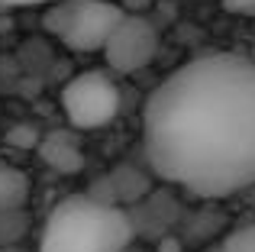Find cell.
Returning a JSON list of instances; mask_svg holds the SVG:
<instances>
[{
	"instance_id": "5",
	"label": "cell",
	"mask_w": 255,
	"mask_h": 252,
	"mask_svg": "<svg viewBox=\"0 0 255 252\" xmlns=\"http://www.w3.org/2000/svg\"><path fill=\"white\" fill-rule=\"evenodd\" d=\"M104 58L113 71L120 75H132V71L145 68L158 52V29L139 13H123L120 23L104 42Z\"/></svg>"
},
{
	"instance_id": "15",
	"label": "cell",
	"mask_w": 255,
	"mask_h": 252,
	"mask_svg": "<svg viewBox=\"0 0 255 252\" xmlns=\"http://www.w3.org/2000/svg\"><path fill=\"white\" fill-rule=\"evenodd\" d=\"M213 252H223V249H213Z\"/></svg>"
},
{
	"instance_id": "9",
	"label": "cell",
	"mask_w": 255,
	"mask_h": 252,
	"mask_svg": "<svg viewBox=\"0 0 255 252\" xmlns=\"http://www.w3.org/2000/svg\"><path fill=\"white\" fill-rule=\"evenodd\" d=\"M110 184H113V191L120 194V201H136V197H142V191H145L142 175L132 171V168H117L110 175Z\"/></svg>"
},
{
	"instance_id": "2",
	"label": "cell",
	"mask_w": 255,
	"mask_h": 252,
	"mask_svg": "<svg viewBox=\"0 0 255 252\" xmlns=\"http://www.w3.org/2000/svg\"><path fill=\"white\" fill-rule=\"evenodd\" d=\"M132 220L104 197H65L55 204L36 252H123L132 243Z\"/></svg>"
},
{
	"instance_id": "8",
	"label": "cell",
	"mask_w": 255,
	"mask_h": 252,
	"mask_svg": "<svg viewBox=\"0 0 255 252\" xmlns=\"http://www.w3.org/2000/svg\"><path fill=\"white\" fill-rule=\"evenodd\" d=\"M26 230H29V214H26V207L0 210V246H10V243H23Z\"/></svg>"
},
{
	"instance_id": "11",
	"label": "cell",
	"mask_w": 255,
	"mask_h": 252,
	"mask_svg": "<svg viewBox=\"0 0 255 252\" xmlns=\"http://www.w3.org/2000/svg\"><path fill=\"white\" fill-rule=\"evenodd\" d=\"M223 10L239 13V16H255V0H223Z\"/></svg>"
},
{
	"instance_id": "1",
	"label": "cell",
	"mask_w": 255,
	"mask_h": 252,
	"mask_svg": "<svg viewBox=\"0 0 255 252\" xmlns=\"http://www.w3.org/2000/svg\"><path fill=\"white\" fill-rule=\"evenodd\" d=\"M145 162L200 197L255 184V58L210 52L171 71L142 110Z\"/></svg>"
},
{
	"instance_id": "7",
	"label": "cell",
	"mask_w": 255,
	"mask_h": 252,
	"mask_svg": "<svg viewBox=\"0 0 255 252\" xmlns=\"http://www.w3.org/2000/svg\"><path fill=\"white\" fill-rule=\"evenodd\" d=\"M29 175L16 165L0 158V210H13V207H26L29 201Z\"/></svg>"
},
{
	"instance_id": "13",
	"label": "cell",
	"mask_w": 255,
	"mask_h": 252,
	"mask_svg": "<svg viewBox=\"0 0 255 252\" xmlns=\"http://www.w3.org/2000/svg\"><path fill=\"white\" fill-rule=\"evenodd\" d=\"M158 252H181V243L178 240H162L158 243Z\"/></svg>"
},
{
	"instance_id": "14",
	"label": "cell",
	"mask_w": 255,
	"mask_h": 252,
	"mask_svg": "<svg viewBox=\"0 0 255 252\" xmlns=\"http://www.w3.org/2000/svg\"><path fill=\"white\" fill-rule=\"evenodd\" d=\"M0 252H29V249L19 246V243H10V246H0Z\"/></svg>"
},
{
	"instance_id": "6",
	"label": "cell",
	"mask_w": 255,
	"mask_h": 252,
	"mask_svg": "<svg viewBox=\"0 0 255 252\" xmlns=\"http://www.w3.org/2000/svg\"><path fill=\"white\" fill-rule=\"evenodd\" d=\"M39 155L49 168H55L58 175H78L84 168V152L78 149L75 136L65 129H55V132H45L39 139Z\"/></svg>"
},
{
	"instance_id": "3",
	"label": "cell",
	"mask_w": 255,
	"mask_h": 252,
	"mask_svg": "<svg viewBox=\"0 0 255 252\" xmlns=\"http://www.w3.org/2000/svg\"><path fill=\"white\" fill-rule=\"evenodd\" d=\"M123 16L113 0H58L45 10V29L55 32L71 52H97Z\"/></svg>"
},
{
	"instance_id": "10",
	"label": "cell",
	"mask_w": 255,
	"mask_h": 252,
	"mask_svg": "<svg viewBox=\"0 0 255 252\" xmlns=\"http://www.w3.org/2000/svg\"><path fill=\"white\" fill-rule=\"evenodd\" d=\"M220 249H223V252H255V223L233 230V233L223 240Z\"/></svg>"
},
{
	"instance_id": "4",
	"label": "cell",
	"mask_w": 255,
	"mask_h": 252,
	"mask_svg": "<svg viewBox=\"0 0 255 252\" xmlns=\"http://www.w3.org/2000/svg\"><path fill=\"white\" fill-rule=\"evenodd\" d=\"M62 110L75 129H104L120 110V91L107 71H81L62 88Z\"/></svg>"
},
{
	"instance_id": "12",
	"label": "cell",
	"mask_w": 255,
	"mask_h": 252,
	"mask_svg": "<svg viewBox=\"0 0 255 252\" xmlns=\"http://www.w3.org/2000/svg\"><path fill=\"white\" fill-rule=\"evenodd\" d=\"M49 0H0V10H19V6H42Z\"/></svg>"
}]
</instances>
